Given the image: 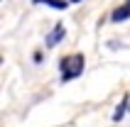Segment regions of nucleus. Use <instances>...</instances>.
I'll use <instances>...</instances> for the list:
<instances>
[{
	"label": "nucleus",
	"mask_w": 130,
	"mask_h": 127,
	"mask_svg": "<svg viewBox=\"0 0 130 127\" xmlns=\"http://www.w3.org/2000/svg\"><path fill=\"white\" fill-rule=\"evenodd\" d=\"M84 66H86L84 54H69V56H64L61 59V83L76 81L84 73Z\"/></svg>",
	"instance_id": "1"
},
{
	"label": "nucleus",
	"mask_w": 130,
	"mask_h": 127,
	"mask_svg": "<svg viewBox=\"0 0 130 127\" xmlns=\"http://www.w3.org/2000/svg\"><path fill=\"white\" fill-rule=\"evenodd\" d=\"M64 34H66V29H64V25H54V29H52V34L47 37V47H57L61 39H64Z\"/></svg>",
	"instance_id": "2"
},
{
	"label": "nucleus",
	"mask_w": 130,
	"mask_h": 127,
	"mask_svg": "<svg viewBox=\"0 0 130 127\" xmlns=\"http://www.w3.org/2000/svg\"><path fill=\"white\" fill-rule=\"evenodd\" d=\"M128 17H130V0L123 3L118 10H113V15H110V20H113V22H125Z\"/></svg>",
	"instance_id": "3"
},
{
	"label": "nucleus",
	"mask_w": 130,
	"mask_h": 127,
	"mask_svg": "<svg viewBox=\"0 0 130 127\" xmlns=\"http://www.w3.org/2000/svg\"><path fill=\"white\" fill-rule=\"evenodd\" d=\"M128 95H123V100H120V103H118V108H116V113H113V122H120L123 120V115L128 113Z\"/></svg>",
	"instance_id": "4"
},
{
	"label": "nucleus",
	"mask_w": 130,
	"mask_h": 127,
	"mask_svg": "<svg viewBox=\"0 0 130 127\" xmlns=\"http://www.w3.org/2000/svg\"><path fill=\"white\" fill-rule=\"evenodd\" d=\"M35 3H44L47 7H54V10H66L69 7L66 0H35Z\"/></svg>",
	"instance_id": "5"
},
{
	"label": "nucleus",
	"mask_w": 130,
	"mask_h": 127,
	"mask_svg": "<svg viewBox=\"0 0 130 127\" xmlns=\"http://www.w3.org/2000/svg\"><path fill=\"white\" fill-rule=\"evenodd\" d=\"M128 110H130V100H128Z\"/></svg>",
	"instance_id": "6"
},
{
	"label": "nucleus",
	"mask_w": 130,
	"mask_h": 127,
	"mask_svg": "<svg viewBox=\"0 0 130 127\" xmlns=\"http://www.w3.org/2000/svg\"><path fill=\"white\" fill-rule=\"evenodd\" d=\"M74 3H81V0H74Z\"/></svg>",
	"instance_id": "7"
}]
</instances>
